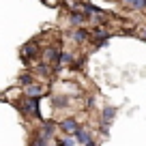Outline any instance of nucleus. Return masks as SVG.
<instances>
[{"label": "nucleus", "instance_id": "f257e3e1", "mask_svg": "<svg viewBox=\"0 0 146 146\" xmlns=\"http://www.w3.org/2000/svg\"><path fill=\"white\" fill-rule=\"evenodd\" d=\"M22 112L24 114H28V116H35V118H39V101L36 99H30V97H28V99H24V105H22Z\"/></svg>", "mask_w": 146, "mask_h": 146}, {"label": "nucleus", "instance_id": "f03ea898", "mask_svg": "<svg viewBox=\"0 0 146 146\" xmlns=\"http://www.w3.org/2000/svg\"><path fill=\"white\" fill-rule=\"evenodd\" d=\"M45 95V88L39 86V84H28L26 86V97H30V99H36V97Z\"/></svg>", "mask_w": 146, "mask_h": 146}, {"label": "nucleus", "instance_id": "7ed1b4c3", "mask_svg": "<svg viewBox=\"0 0 146 146\" xmlns=\"http://www.w3.org/2000/svg\"><path fill=\"white\" fill-rule=\"evenodd\" d=\"M75 140L82 146H92V137H90V133H88L86 129H78V131H75Z\"/></svg>", "mask_w": 146, "mask_h": 146}, {"label": "nucleus", "instance_id": "20e7f679", "mask_svg": "<svg viewBox=\"0 0 146 146\" xmlns=\"http://www.w3.org/2000/svg\"><path fill=\"white\" fill-rule=\"evenodd\" d=\"M60 129H62V131H67V133H75L78 131V120L75 118H67V120H62V123H60Z\"/></svg>", "mask_w": 146, "mask_h": 146}, {"label": "nucleus", "instance_id": "39448f33", "mask_svg": "<svg viewBox=\"0 0 146 146\" xmlns=\"http://www.w3.org/2000/svg\"><path fill=\"white\" fill-rule=\"evenodd\" d=\"M86 39H88V32L84 30V28H80V30H75V32H73V41L82 43V41H86Z\"/></svg>", "mask_w": 146, "mask_h": 146}, {"label": "nucleus", "instance_id": "423d86ee", "mask_svg": "<svg viewBox=\"0 0 146 146\" xmlns=\"http://www.w3.org/2000/svg\"><path fill=\"white\" fill-rule=\"evenodd\" d=\"M114 114H116L114 108H105L103 110V120H105V123H112V120H114Z\"/></svg>", "mask_w": 146, "mask_h": 146}, {"label": "nucleus", "instance_id": "0eeeda50", "mask_svg": "<svg viewBox=\"0 0 146 146\" xmlns=\"http://www.w3.org/2000/svg\"><path fill=\"white\" fill-rule=\"evenodd\" d=\"M58 47H50V50L45 52V60H58Z\"/></svg>", "mask_w": 146, "mask_h": 146}, {"label": "nucleus", "instance_id": "6e6552de", "mask_svg": "<svg viewBox=\"0 0 146 146\" xmlns=\"http://www.w3.org/2000/svg\"><path fill=\"white\" fill-rule=\"evenodd\" d=\"M129 7H133V9H144L146 7V0H125Z\"/></svg>", "mask_w": 146, "mask_h": 146}, {"label": "nucleus", "instance_id": "1a4fd4ad", "mask_svg": "<svg viewBox=\"0 0 146 146\" xmlns=\"http://www.w3.org/2000/svg\"><path fill=\"white\" fill-rule=\"evenodd\" d=\"M24 54H28V58L36 54V45H35V41H32V43H28V45L24 47Z\"/></svg>", "mask_w": 146, "mask_h": 146}, {"label": "nucleus", "instance_id": "9d476101", "mask_svg": "<svg viewBox=\"0 0 146 146\" xmlns=\"http://www.w3.org/2000/svg\"><path fill=\"white\" fill-rule=\"evenodd\" d=\"M86 17H88V15H84V13H73V15H71V22H73V24H82Z\"/></svg>", "mask_w": 146, "mask_h": 146}, {"label": "nucleus", "instance_id": "9b49d317", "mask_svg": "<svg viewBox=\"0 0 146 146\" xmlns=\"http://www.w3.org/2000/svg\"><path fill=\"white\" fill-rule=\"evenodd\" d=\"M54 105H56V108H64V105H67V97H56Z\"/></svg>", "mask_w": 146, "mask_h": 146}, {"label": "nucleus", "instance_id": "f8f14e48", "mask_svg": "<svg viewBox=\"0 0 146 146\" xmlns=\"http://www.w3.org/2000/svg\"><path fill=\"white\" fill-rule=\"evenodd\" d=\"M30 75H28V73H24V75H19V82H22V84H26V86H28V84H30Z\"/></svg>", "mask_w": 146, "mask_h": 146}, {"label": "nucleus", "instance_id": "ddd939ff", "mask_svg": "<svg viewBox=\"0 0 146 146\" xmlns=\"http://www.w3.org/2000/svg\"><path fill=\"white\" fill-rule=\"evenodd\" d=\"M39 73H41V75H47V73H50L47 64H39Z\"/></svg>", "mask_w": 146, "mask_h": 146}, {"label": "nucleus", "instance_id": "4468645a", "mask_svg": "<svg viewBox=\"0 0 146 146\" xmlns=\"http://www.w3.org/2000/svg\"><path fill=\"white\" fill-rule=\"evenodd\" d=\"M142 39H144V41H146V30H142Z\"/></svg>", "mask_w": 146, "mask_h": 146}]
</instances>
